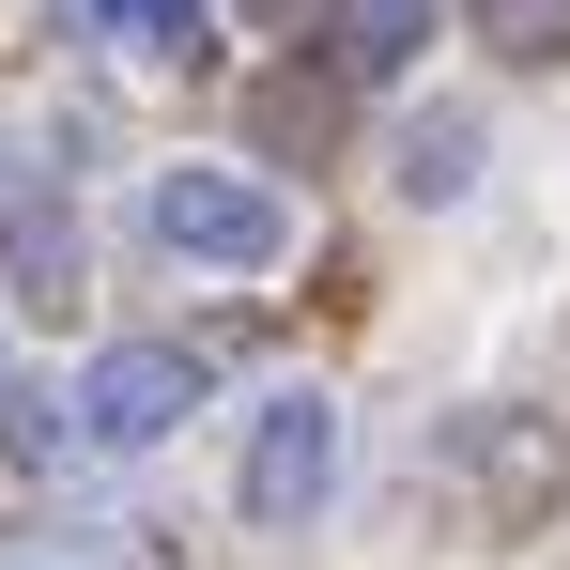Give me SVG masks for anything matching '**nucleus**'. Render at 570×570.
I'll return each instance as SVG.
<instances>
[{"instance_id":"nucleus-4","label":"nucleus","mask_w":570,"mask_h":570,"mask_svg":"<svg viewBox=\"0 0 570 570\" xmlns=\"http://www.w3.org/2000/svg\"><path fill=\"white\" fill-rule=\"evenodd\" d=\"M463 493H478V524L493 540H540L556 524V493H570V432L540 416V401H493L463 432Z\"/></svg>"},{"instance_id":"nucleus-8","label":"nucleus","mask_w":570,"mask_h":570,"mask_svg":"<svg viewBox=\"0 0 570 570\" xmlns=\"http://www.w3.org/2000/svg\"><path fill=\"white\" fill-rule=\"evenodd\" d=\"M340 94H355L340 62H278V78H247V139H263V155H308V139L340 124Z\"/></svg>"},{"instance_id":"nucleus-11","label":"nucleus","mask_w":570,"mask_h":570,"mask_svg":"<svg viewBox=\"0 0 570 570\" xmlns=\"http://www.w3.org/2000/svg\"><path fill=\"white\" fill-rule=\"evenodd\" d=\"M0 570H47V556H0Z\"/></svg>"},{"instance_id":"nucleus-10","label":"nucleus","mask_w":570,"mask_h":570,"mask_svg":"<svg viewBox=\"0 0 570 570\" xmlns=\"http://www.w3.org/2000/svg\"><path fill=\"white\" fill-rule=\"evenodd\" d=\"M463 31L509 62V78H556L570 62V0H463Z\"/></svg>"},{"instance_id":"nucleus-1","label":"nucleus","mask_w":570,"mask_h":570,"mask_svg":"<svg viewBox=\"0 0 570 570\" xmlns=\"http://www.w3.org/2000/svg\"><path fill=\"white\" fill-rule=\"evenodd\" d=\"M155 247H170V263H216V278H278L293 263V200L263 186V170L186 155V170L155 186Z\"/></svg>"},{"instance_id":"nucleus-7","label":"nucleus","mask_w":570,"mask_h":570,"mask_svg":"<svg viewBox=\"0 0 570 570\" xmlns=\"http://www.w3.org/2000/svg\"><path fill=\"white\" fill-rule=\"evenodd\" d=\"M200 31H216V0H94V47H108V62H139V78H186Z\"/></svg>"},{"instance_id":"nucleus-2","label":"nucleus","mask_w":570,"mask_h":570,"mask_svg":"<svg viewBox=\"0 0 570 570\" xmlns=\"http://www.w3.org/2000/svg\"><path fill=\"white\" fill-rule=\"evenodd\" d=\"M324 493H340V401H324V385H278V401L247 416L232 509H247V524H308Z\"/></svg>"},{"instance_id":"nucleus-5","label":"nucleus","mask_w":570,"mask_h":570,"mask_svg":"<svg viewBox=\"0 0 570 570\" xmlns=\"http://www.w3.org/2000/svg\"><path fill=\"white\" fill-rule=\"evenodd\" d=\"M0 293H16V308H78V200L62 186L0 200Z\"/></svg>"},{"instance_id":"nucleus-6","label":"nucleus","mask_w":570,"mask_h":570,"mask_svg":"<svg viewBox=\"0 0 570 570\" xmlns=\"http://www.w3.org/2000/svg\"><path fill=\"white\" fill-rule=\"evenodd\" d=\"M416 47H432V0H324V62H340L355 94H371V78H401Z\"/></svg>"},{"instance_id":"nucleus-9","label":"nucleus","mask_w":570,"mask_h":570,"mask_svg":"<svg viewBox=\"0 0 570 570\" xmlns=\"http://www.w3.org/2000/svg\"><path fill=\"white\" fill-rule=\"evenodd\" d=\"M385 170H401V200H463L478 186V108H416Z\"/></svg>"},{"instance_id":"nucleus-3","label":"nucleus","mask_w":570,"mask_h":570,"mask_svg":"<svg viewBox=\"0 0 570 570\" xmlns=\"http://www.w3.org/2000/svg\"><path fill=\"white\" fill-rule=\"evenodd\" d=\"M186 416H200V355L186 340H108L78 371V448H108V463L124 448H170Z\"/></svg>"}]
</instances>
